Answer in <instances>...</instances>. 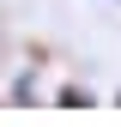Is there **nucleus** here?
Listing matches in <instances>:
<instances>
[{"instance_id": "nucleus-1", "label": "nucleus", "mask_w": 121, "mask_h": 127, "mask_svg": "<svg viewBox=\"0 0 121 127\" xmlns=\"http://www.w3.org/2000/svg\"><path fill=\"white\" fill-rule=\"evenodd\" d=\"M60 103H67V109H79V103H91V91H85V85H67V91H60Z\"/></svg>"}]
</instances>
